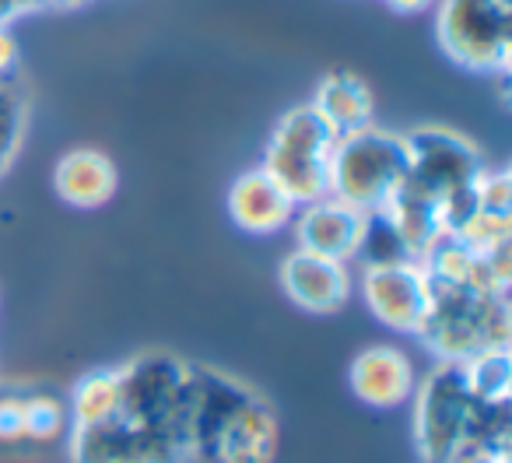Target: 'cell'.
<instances>
[{
  "label": "cell",
  "instance_id": "1",
  "mask_svg": "<svg viewBox=\"0 0 512 463\" xmlns=\"http://www.w3.org/2000/svg\"><path fill=\"white\" fill-rule=\"evenodd\" d=\"M509 313V292L502 288L432 281V299H428V313L418 327V337L439 362H470L484 351L509 348Z\"/></svg>",
  "mask_w": 512,
  "mask_h": 463
},
{
  "label": "cell",
  "instance_id": "2",
  "mask_svg": "<svg viewBox=\"0 0 512 463\" xmlns=\"http://www.w3.org/2000/svg\"><path fill=\"white\" fill-rule=\"evenodd\" d=\"M407 179V141L383 127L337 137L330 162V197L365 214H383Z\"/></svg>",
  "mask_w": 512,
  "mask_h": 463
},
{
  "label": "cell",
  "instance_id": "3",
  "mask_svg": "<svg viewBox=\"0 0 512 463\" xmlns=\"http://www.w3.org/2000/svg\"><path fill=\"white\" fill-rule=\"evenodd\" d=\"M116 372H120L123 418L130 425L144 428V432H155L165 442H172V449L179 453V463H186L183 421H186V400H190V383H193V362L151 351V355L130 358Z\"/></svg>",
  "mask_w": 512,
  "mask_h": 463
},
{
  "label": "cell",
  "instance_id": "4",
  "mask_svg": "<svg viewBox=\"0 0 512 463\" xmlns=\"http://www.w3.org/2000/svg\"><path fill=\"white\" fill-rule=\"evenodd\" d=\"M337 134L313 106H295L278 120L264 148V169L274 183L295 200L313 204L330 197V162H334Z\"/></svg>",
  "mask_w": 512,
  "mask_h": 463
},
{
  "label": "cell",
  "instance_id": "5",
  "mask_svg": "<svg viewBox=\"0 0 512 463\" xmlns=\"http://www.w3.org/2000/svg\"><path fill=\"white\" fill-rule=\"evenodd\" d=\"M484 400L470 390L463 362H439L414 390V442L421 463H453L467 449Z\"/></svg>",
  "mask_w": 512,
  "mask_h": 463
},
{
  "label": "cell",
  "instance_id": "6",
  "mask_svg": "<svg viewBox=\"0 0 512 463\" xmlns=\"http://www.w3.org/2000/svg\"><path fill=\"white\" fill-rule=\"evenodd\" d=\"M435 43L463 71L509 74L512 0H439Z\"/></svg>",
  "mask_w": 512,
  "mask_h": 463
},
{
  "label": "cell",
  "instance_id": "7",
  "mask_svg": "<svg viewBox=\"0 0 512 463\" xmlns=\"http://www.w3.org/2000/svg\"><path fill=\"white\" fill-rule=\"evenodd\" d=\"M407 141V179L404 186L425 193L428 200L446 207L449 197L470 190L488 162L470 137L449 127H418L404 134ZM446 225V221H442Z\"/></svg>",
  "mask_w": 512,
  "mask_h": 463
},
{
  "label": "cell",
  "instance_id": "8",
  "mask_svg": "<svg viewBox=\"0 0 512 463\" xmlns=\"http://www.w3.org/2000/svg\"><path fill=\"white\" fill-rule=\"evenodd\" d=\"M362 295L369 313L397 334H418L432 299V281L418 260L393 264H365Z\"/></svg>",
  "mask_w": 512,
  "mask_h": 463
},
{
  "label": "cell",
  "instance_id": "9",
  "mask_svg": "<svg viewBox=\"0 0 512 463\" xmlns=\"http://www.w3.org/2000/svg\"><path fill=\"white\" fill-rule=\"evenodd\" d=\"M71 463H179L162 435L130 425L123 414L99 425H71Z\"/></svg>",
  "mask_w": 512,
  "mask_h": 463
},
{
  "label": "cell",
  "instance_id": "10",
  "mask_svg": "<svg viewBox=\"0 0 512 463\" xmlns=\"http://www.w3.org/2000/svg\"><path fill=\"white\" fill-rule=\"evenodd\" d=\"M281 288H285V295L299 309L316 316H330L348 306L355 281H351L348 264H341V260L295 250L281 260Z\"/></svg>",
  "mask_w": 512,
  "mask_h": 463
},
{
  "label": "cell",
  "instance_id": "11",
  "mask_svg": "<svg viewBox=\"0 0 512 463\" xmlns=\"http://www.w3.org/2000/svg\"><path fill=\"white\" fill-rule=\"evenodd\" d=\"M292 221H295L299 250L320 253V257L348 264V260H355L358 250H362L369 214L344 204V200H337V197H320V200H313V204H302V211L295 214Z\"/></svg>",
  "mask_w": 512,
  "mask_h": 463
},
{
  "label": "cell",
  "instance_id": "12",
  "mask_svg": "<svg viewBox=\"0 0 512 463\" xmlns=\"http://www.w3.org/2000/svg\"><path fill=\"white\" fill-rule=\"evenodd\" d=\"M225 204L235 228H242L249 236H274V232L292 225L295 211H299V204L274 183V176L264 165L235 176V183L228 186Z\"/></svg>",
  "mask_w": 512,
  "mask_h": 463
},
{
  "label": "cell",
  "instance_id": "13",
  "mask_svg": "<svg viewBox=\"0 0 512 463\" xmlns=\"http://www.w3.org/2000/svg\"><path fill=\"white\" fill-rule=\"evenodd\" d=\"M348 386L365 407H379L390 411L411 400L414 393V365L404 351L390 348V344H372V348L358 351L351 358Z\"/></svg>",
  "mask_w": 512,
  "mask_h": 463
},
{
  "label": "cell",
  "instance_id": "14",
  "mask_svg": "<svg viewBox=\"0 0 512 463\" xmlns=\"http://www.w3.org/2000/svg\"><path fill=\"white\" fill-rule=\"evenodd\" d=\"M116 165L106 151L99 148H74L53 169V190L64 204L81 207V211H95V207L109 204L116 197Z\"/></svg>",
  "mask_w": 512,
  "mask_h": 463
},
{
  "label": "cell",
  "instance_id": "15",
  "mask_svg": "<svg viewBox=\"0 0 512 463\" xmlns=\"http://www.w3.org/2000/svg\"><path fill=\"white\" fill-rule=\"evenodd\" d=\"M278 456V418L260 393L246 400L218 439L214 463H274Z\"/></svg>",
  "mask_w": 512,
  "mask_h": 463
},
{
  "label": "cell",
  "instance_id": "16",
  "mask_svg": "<svg viewBox=\"0 0 512 463\" xmlns=\"http://www.w3.org/2000/svg\"><path fill=\"white\" fill-rule=\"evenodd\" d=\"M309 106L330 123V130H334L337 137L358 134V130L376 123L372 88L351 71H330L327 78L316 85V95Z\"/></svg>",
  "mask_w": 512,
  "mask_h": 463
},
{
  "label": "cell",
  "instance_id": "17",
  "mask_svg": "<svg viewBox=\"0 0 512 463\" xmlns=\"http://www.w3.org/2000/svg\"><path fill=\"white\" fill-rule=\"evenodd\" d=\"M123 393H120V372L116 369H95L74 383L71 400H67V414L71 425H99L120 414Z\"/></svg>",
  "mask_w": 512,
  "mask_h": 463
},
{
  "label": "cell",
  "instance_id": "18",
  "mask_svg": "<svg viewBox=\"0 0 512 463\" xmlns=\"http://www.w3.org/2000/svg\"><path fill=\"white\" fill-rule=\"evenodd\" d=\"M67 425H71V414L57 393H25V442H36V446L57 442Z\"/></svg>",
  "mask_w": 512,
  "mask_h": 463
},
{
  "label": "cell",
  "instance_id": "19",
  "mask_svg": "<svg viewBox=\"0 0 512 463\" xmlns=\"http://www.w3.org/2000/svg\"><path fill=\"white\" fill-rule=\"evenodd\" d=\"M470 390L481 400H512V365H509V348L502 351H484L474 355L470 362H463Z\"/></svg>",
  "mask_w": 512,
  "mask_h": 463
},
{
  "label": "cell",
  "instance_id": "20",
  "mask_svg": "<svg viewBox=\"0 0 512 463\" xmlns=\"http://www.w3.org/2000/svg\"><path fill=\"white\" fill-rule=\"evenodd\" d=\"M22 130H25V95L8 78L0 81V172L15 158Z\"/></svg>",
  "mask_w": 512,
  "mask_h": 463
},
{
  "label": "cell",
  "instance_id": "21",
  "mask_svg": "<svg viewBox=\"0 0 512 463\" xmlns=\"http://www.w3.org/2000/svg\"><path fill=\"white\" fill-rule=\"evenodd\" d=\"M0 442H25V393H0Z\"/></svg>",
  "mask_w": 512,
  "mask_h": 463
},
{
  "label": "cell",
  "instance_id": "22",
  "mask_svg": "<svg viewBox=\"0 0 512 463\" xmlns=\"http://www.w3.org/2000/svg\"><path fill=\"white\" fill-rule=\"evenodd\" d=\"M18 67V43L8 25H0V81H8Z\"/></svg>",
  "mask_w": 512,
  "mask_h": 463
},
{
  "label": "cell",
  "instance_id": "23",
  "mask_svg": "<svg viewBox=\"0 0 512 463\" xmlns=\"http://www.w3.org/2000/svg\"><path fill=\"white\" fill-rule=\"evenodd\" d=\"M29 11H39V0H0V25H11Z\"/></svg>",
  "mask_w": 512,
  "mask_h": 463
},
{
  "label": "cell",
  "instance_id": "24",
  "mask_svg": "<svg viewBox=\"0 0 512 463\" xmlns=\"http://www.w3.org/2000/svg\"><path fill=\"white\" fill-rule=\"evenodd\" d=\"M397 15H421L425 8H432V0H386Z\"/></svg>",
  "mask_w": 512,
  "mask_h": 463
},
{
  "label": "cell",
  "instance_id": "25",
  "mask_svg": "<svg viewBox=\"0 0 512 463\" xmlns=\"http://www.w3.org/2000/svg\"><path fill=\"white\" fill-rule=\"evenodd\" d=\"M92 0H39V11L50 8V11H74V8H88Z\"/></svg>",
  "mask_w": 512,
  "mask_h": 463
},
{
  "label": "cell",
  "instance_id": "26",
  "mask_svg": "<svg viewBox=\"0 0 512 463\" xmlns=\"http://www.w3.org/2000/svg\"><path fill=\"white\" fill-rule=\"evenodd\" d=\"M453 463H509V456H502V453H467V456H456Z\"/></svg>",
  "mask_w": 512,
  "mask_h": 463
}]
</instances>
